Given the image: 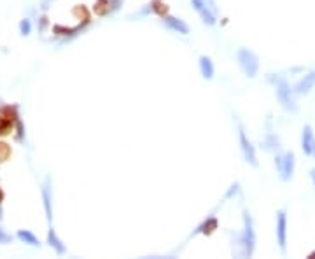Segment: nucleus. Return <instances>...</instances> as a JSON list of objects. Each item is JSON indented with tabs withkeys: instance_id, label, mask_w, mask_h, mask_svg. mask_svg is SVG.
I'll use <instances>...</instances> for the list:
<instances>
[{
	"instance_id": "1",
	"label": "nucleus",
	"mask_w": 315,
	"mask_h": 259,
	"mask_svg": "<svg viewBox=\"0 0 315 259\" xmlns=\"http://www.w3.org/2000/svg\"><path fill=\"white\" fill-rule=\"evenodd\" d=\"M268 83H271L275 86V95H277V100L280 102L284 109L287 112H298L300 110V105L296 102V93H294V88H291L289 81L286 77H280V75H275V74H268Z\"/></svg>"
},
{
	"instance_id": "3",
	"label": "nucleus",
	"mask_w": 315,
	"mask_h": 259,
	"mask_svg": "<svg viewBox=\"0 0 315 259\" xmlns=\"http://www.w3.org/2000/svg\"><path fill=\"white\" fill-rule=\"evenodd\" d=\"M237 62L240 70L244 72V75H247L249 79L256 77L259 72V58L254 51H250L249 48H240L237 51Z\"/></svg>"
},
{
	"instance_id": "2",
	"label": "nucleus",
	"mask_w": 315,
	"mask_h": 259,
	"mask_svg": "<svg viewBox=\"0 0 315 259\" xmlns=\"http://www.w3.org/2000/svg\"><path fill=\"white\" fill-rule=\"evenodd\" d=\"M237 244L240 250L238 256L240 257H252L254 250H256V231H254V219L249 210H244V228H242L240 235H237Z\"/></svg>"
},
{
	"instance_id": "25",
	"label": "nucleus",
	"mask_w": 315,
	"mask_h": 259,
	"mask_svg": "<svg viewBox=\"0 0 315 259\" xmlns=\"http://www.w3.org/2000/svg\"><path fill=\"white\" fill-rule=\"evenodd\" d=\"M2 200H4V193L0 191V202H2Z\"/></svg>"
},
{
	"instance_id": "4",
	"label": "nucleus",
	"mask_w": 315,
	"mask_h": 259,
	"mask_svg": "<svg viewBox=\"0 0 315 259\" xmlns=\"http://www.w3.org/2000/svg\"><path fill=\"white\" fill-rule=\"evenodd\" d=\"M277 173H279L280 181L289 182L294 175V168H296V156L292 151H287L284 154H275L273 158Z\"/></svg>"
},
{
	"instance_id": "14",
	"label": "nucleus",
	"mask_w": 315,
	"mask_h": 259,
	"mask_svg": "<svg viewBox=\"0 0 315 259\" xmlns=\"http://www.w3.org/2000/svg\"><path fill=\"white\" fill-rule=\"evenodd\" d=\"M198 65H200V74H202L203 79H207V81L214 79L215 69H214V63H212L210 58L205 56V54H203V56H200Z\"/></svg>"
},
{
	"instance_id": "8",
	"label": "nucleus",
	"mask_w": 315,
	"mask_h": 259,
	"mask_svg": "<svg viewBox=\"0 0 315 259\" xmlns=\"http://www.w3.org/2000/svg\"><path fill=\"white\" fill-rule=\"evenodd\" d=\"M18 107L16 105H4L0 107V137L7 135L12 130V125L18 121Z\"/></svg>"
},
{
	"instance_id": "18",
	"label": "nucleus",
	"mask_w": 315,
	"mask_h": 259,
	"mask_svg": "<svg viewBox=\"0 0 315 259\" xmlns=\"http://www.w3.org/2000/svg\"><path fill=\"white\" fill-rule=\"evenodd\" d=\"M19 33L23 37H28L30 33H32V21L28 18H23L19 21Z\"/></svg>"
},
{
	"instance_id": "21",
	"label": "nucleus",
	"mask_w": 315,
	"mask_h": 259,
	"mask_svg": "<svg viewBox=\"0 0 315 259\" xmlns=\"http://www.w3.org/2000/svg\"><path fill=\"white\" fill-rule=\"evenodd\" d=\"M7 154H9V147H7V144H0V158L6 160Z\"/></svg>"
},
{
	"instance_id": "7",
	"label": "nucleus",
	"mask_w": 315,
	"mask_h": 259,
	"mask_svg": "<svg viewBox=\"0 0 315 259\" xmlns=\"http://www.w3.org/2000/svg\"><path fill=\"white\" fill-rule=\"evenodd\" d=\"M277 244L280 247V252L286 254L287 252V212L286 209H280L277 212Z\"/></svg>"
},
{
	"instance_id": "5",
	"label": "nucleus",
	"mask_w": 315,
	"mask_h": 259,
	"mask_svg": "<svg viewBox=\"0 0 315 259\" xmlns=\"http://www.w3.org/2000/svg\"><path fill=\"white\" fill-rule=\"evenodd\" d=\"M191 6L207 27H214L217 23V7L214 0H191Z\"/></svg>"
},
{
	"instance_id": "15",
	"label": "nucleus",
	"mask_w": 315,
	"mask_h": 259,
	"mask_svg": "<svg viewBox=\"0 0 315 259\" xmlns=\"http://www.w3.org/2000/svg\"><path fill=\"white\" fill-rule=\"evenodd\" d=\"M261 147L266 152H279L280 151V138L277 137V133H268L261 142Z\"/></svg>"
},
{
	"instance_id": "20",
	"label": "nucleus",
	"mask_w": 315,
	"mask_h": 259,
	"mask_svg": "<svg viewBox=\"0 0 315 259\" xmlns=\"http://www.w3.org/2000/svg\"><path fill=\"white\" fill-rule=\"evenodd\" d=\"M11 242H12V236L6 231V229L0 228V244H11Z\"/></svg>"
},
{
	"instance_id": "24",
	"label": "nucleus",
	"mask_w": 315,
	"mask_h": 259,
	"mask_svg": "<svg viewBox=\"0 0 315 259\" xmlns=\"http://www.w3.org/2000/svg\"><path fill=\"white\" fill-rule=\"evenodd\" d=\"M2 217H4V212H2V207H0V221H2Z\"/></svg>"
},
{
	"instance_id": "16",
	"label": "nucleus",
	"mask_w": 315,
	"mask_h": 259,
	"mask_svg": "<svg viewBox=\"0 0 315 259\" xmlns=\"http://www.w3.org/2000/svg\"><path fill=\"white\" fill-rule=\"evenodd\" d=\"M214 229H217V217L215 215H208V217L203 221L200 226L191 233V236H196L200 233H212Z\"/></svg>"
},
{
	"instance_id": "11",
	"label": "nucleus",
	"mask_w": 315,
	"mask_h": 259,
	"mask_svg": "<svg viewBox=\"0 0 315 259\" xmlns=\"http://www.w3.org/2000/svg\"><path fill=\"white\" fill-rule=\"evenodd\" d=\"M313 88H315V69L310 70L308 74L303 75V77L298 81L294 86V93L296 95H308Z\"/></svg>"
},
{
	"instance_id": "22",
	"label": "nucleus",
	"mask_w": 315,
	"mask_h": 259,
	"mask_svg": "<svg viewBox=\"0 0 315 259\" xmlns=\"http://www.w3.org/2000/svg\"><path fill=\"white\" fill-rule=\"evenodd\" d=\"M53 2V0H42V4H41V9L42 11H48L49 9V4Z\"/></svg>"
},
{
	"instance_id": "12",
	"label": "nucleus",
	"mask_w": 315,
	"mask_h": 259,
	"mask_svg": "<svg viewBox=\"0 0 315 259\" xmlns=\"http://www.w3.org/2000/svg\"><path fill=\"white\" fill-rule=\"evenodd\" d=\"M313 146H315L313 130L310 125H305L303 131H301V149H303L306 156H313Z\"/></svg>"
},
{
	"instance_id": "17",
	"label": "nucleus",
	"mask_w": 315,
	"mask_h": 259,
	"mask_svg": "<svg viewBox=\"0 0 315 259\" xmlns=\"http://www.w3.org/2000/svg\"><path fill=\"white\" fill-rule=\"evenodd\" d=\"M16 236H18L23 244H28V245H32V247H39V245H41L39 238H37V236L33 235L30 229H19V231L16 233Z\"/></svg>"
},
{
	"instance_id": "10",
	"label": "nucleus",
	"mask_w": 315,
	"mask_h": 259,
	"mask_svg": "<svg viewBox=\"0 0 315 259\" xmlns=\"http://www.w3.org/2000/svg\"><path fill=\"white\" fill-rule=\"evenodd\" d=\"M42 202H44V210L46 217L49 223H53V188H51V177L44 181L42 186Z\"/></svg>"
},
{
	"instance_id": "9",
	"label": "nucleus",
	"mask_w": 315,
	"mask_h": 259,
	"mask_svg": "<svg viewBox=\"0 0 315 259\" xmlns=\"http://www.w3.org/2000/svg\"><path fill=\"white\" fill-rule=\"evenodd\" d=\"M163 25L168 28V30H172L175 33H181V35H189V32H191L189 25H187L184 19L175 18V16H170V14H165Z\"/></svg>"
},
{
	"instance_id": "6",
	"label": "nucleus",
	"mask_w": 315,
	"mask_h": 259,
	"mask_svg": "<svg viewBox=\"0 0 315 259\" xmlns=\"http://www.w3.org/2000/svg\"><path fill=\"white\" fill-rule=\"evenodd\" d=\"M238 144H240V151H242V156L250 167H258V156H256V147L252 146V142L247 137L245 130L242 125H238Z\"/></svg>"
},
{
	"instance_id": "13",
	"label": "nucleus",
	"mask_w": 315,
	"mask_h": 259,
	"mask_svg": "<svg viewBox=\"0 0 315 259\" xmlns=\"http://www.w3.org/2000/svg\"><path fill=\"white\" fill-rule=\"evenodd\" d=\"M48 244H49V247L58 254V256H65L67 254V245L60 240V236L56 235V231H54L53 226H51L49 231H48Z\"/></svg>"
},
{
	"instance_id": "23",
	"label": "nucleus",
	"mask_w": 315,
	"mask_h": 259,
	"mask_svg": "<svg viewBox=\"0 0 315 259\" xmlns=\"http://www.w3.org/2000/svg\"><path fill=\"white\" fill-rule=\"evenodd\" d=\"M310 177H312V182H313V186H315V168L310 170Z\"/></svg>"
},
{
	"instance_id": "19",
	"label": "nucleus",
	"mask_w": 315,
	"mask_h": 259,
	"mask_svg": "<svg viewBox=\"0 0 315 259\" xmlns=\"http://www.w3.org/2000/svg\"><path fill=\"white\" fill-rule=\"evenodd\" d=\"M16 130H18L16 140H18V142H23V140H25V126H23V123H21L19 117H18V121H16Z\"/></svg>"
}]
</instances>
